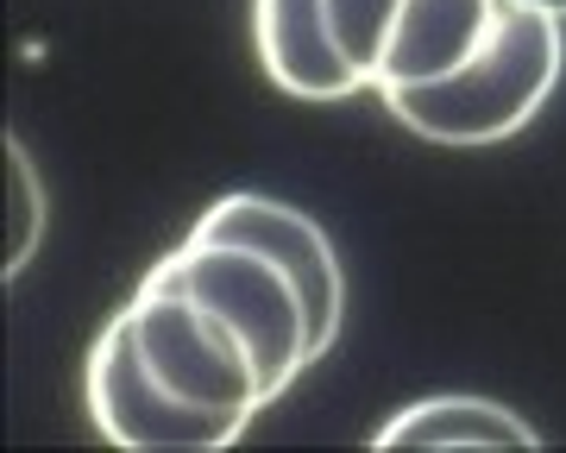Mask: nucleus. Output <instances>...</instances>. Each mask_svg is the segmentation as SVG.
Returning <instances> with one entry per match:
<instances>
[{
	"label": "nucleus",
	"mask_w": 566,
	"mask_h": 453,
	"mask_svg": "<svg viewBox=\"0 0 566 453\" xmlns=\"http://www.w3.org/2000/svg\"><path fill=\"white\" fill-rule=\"evenodd\" d=\"M397 13H403V0H322V32L359 88L378 83V57H385Z\"/></svg>",
	"instance_id": "9"
},
{
	"label": "nucleus",
	"mask_w": 566,
	"mask_h": 453,
	"mask_svg": "<svg viewBox=\"0 0 566 453\" xmlns=\"http://www.w3.org/2000/svg\"><path fill=\"white\" fill-rule=\"evenodd\" d=\"M560 70H566L560 13H547L535 0H497V25L472 51V63H460L453 76L422 88H385L378 102L416 139L472 151V145H497L510 133H523L547 107V95L560 88Z\"/></svg>",
	"instance_id": "1"
},
{
	"label": "nucleus",
	"mask_w": 566,
	"mask_h": 453,
	"mask_svg": "<svg viewBox=\"0 0 566 453\" xmlns=\"http://www.w3.org/2000/svg\"><path fill=\"white\" fill-rule=\"evenodd\" d=\"M491 25H497V0H403L385 57H378L371 95H385V88H422V83L453 76L491 39Z\"/></svg>",
	"instance_id": "6"
},
{
	"label": "nucleus",
	"mask_w": 566,
	"mask_h": 453,
	"mask_svg": "<svg viewBox=\"0 0 566 453\" xmlns=\"http://www.w3.org/2000/svg\"><path fill=\"white\" fill-rule=\"evenodd\" d=\"M202 240H240V246H259L271 252L308 296V322H315V359L334 347L340 334V315H346V277H340V259H334V240L322 233L315 214L277 202V196H252V189H233L221 202L208 208L196 221Z\"/></svg>",
	"instance_id": "5"
},
{
	"label": "nucleus",
	"mask_w": 566,
	"mask_h": 453,
	"mask_svg": "<svg viewBox=\"0 0 566 453\" xmlns=\"http://www.w3.org/2000/svg\"><path fill=\"white\" fill-rule=\"evenodd\" d=\"M126 315H133L139 352H145V366L158 371V384L177 403H189L202 422H214L227 434V447L259 422V410L277 403L252 340L221 309H208L202 296L145 277L126 296Z\"/></svg>",
	"instance_id": "2"
},
{
	"label": "nucleus",
	"mask_w": 566,
	"mask_h": 453,
	"mask_svg": "<svg viewBox=\"0 0 566 453\" xmlns=\"http://www.w3.org/2000/svg\"><path fill=\"white\" fill-rule=\"evenodd\" d=\"M145 277L177 284V289H189V296H202L208 309H221L227 322L252 340L264 378H271V397H283L308 366H315L308 296L271 252L240 246V240H202V233H189V240H182L177 252H164Z\"/></svg>",
	"instance_id": "3"
},
{
	"label": "nucleus",
	"mask_w": 566,
	"mask_h": 453,
	"mask_svg": "<svg viewBox=\"0 0 566 453\" xmlns=\"http://www.w3.org/2000/svg\"><path fill=\"white\" fill-rule=\"evenodd\" d=\"M371 447H542V434L491 397H428L390 415Z\"/></svg>",
	"instance_id": "8"
},
{
	"label": "nucleus",
	"mask_w": 566,
	"mask_h": 453,
	"mask_svg": "<svg viewBox=\"0 0 566 453\" xmlns=\"http://www.w3.org/2000/svg\"><path fill=\"white\" fill-rule=\"evenodd\" d=\"M82 397H88L95 429L114 447H133V453H221L227 447V434L214 422H202L189 403H177L158 384V371L145 366L126 309H114L107 328L95 334L88 366H82Z\"/></svg>",
	"instance_id": "4"
},
{
	"label": "nucleus",
	"mask_w": 566,
	"mask_h": 453,
	"mask_svg": "<svg viewBox=\"0 0 566 453\" xmlns=\"http://www.w3.org/2000/svg\"><path fill=\"white\" fill-rule=\"evenodd\" d=\"M535 7H547V13H560L566 20V0H535Z\"/></svg>",
	"instance_id": "10"
},
{
	"label": "nucleus",
	"mask_w": 566,
	"mask_h": 453,
	"mask_svg": "<svg viewBox=\"0 0 566 453\" xmlns=\"http://www.w3.org/2000/svg\"><path fill=\"white\" fill-rule=\"evenodd\" d=\"M252 44L271 88L290 102H353L365 95L322 32V0H252Z\"/></svg>",
	"instance_id": "7"
}]
</instances>
